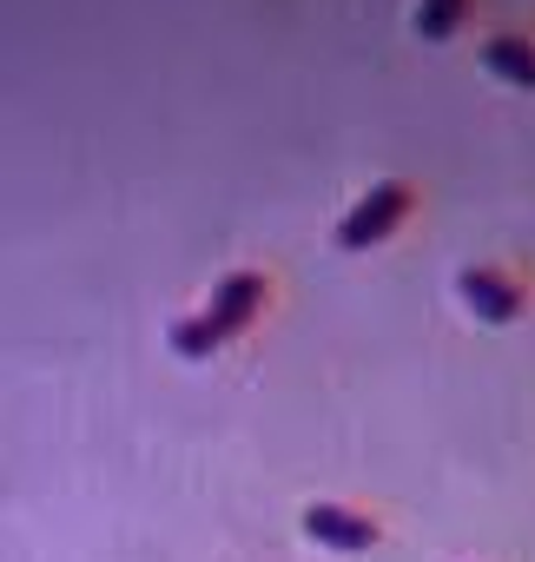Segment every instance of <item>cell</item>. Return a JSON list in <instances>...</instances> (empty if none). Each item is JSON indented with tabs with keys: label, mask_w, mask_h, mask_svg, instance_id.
<instances>
[{
	"label": "cell",
	"mask_w": 535,
	"mask_h": 562,
	"mask_svg": "<svg viewBox=\"0 0 535 562\" xmlns=\"http://www.w3.org/2000/svg\"><path fill=\"white\" fill-rule=\"evenodd\" d=\"M410 205H417V186H403V179H377V186L357 192V205L338 218V245H344V251H371V245H384V238L410 218Z\"/></svg>",
	"instance_id": "cell-1"
},
{
	"label": "cell",
	"mask_w": 535,
	"mask_h": 562,
	"mask_svg": "<svg viewBox=\"0 0 535 562\" xmlns=\"http://www.w3.org/2000/svg\"><path fill=\"white\" fill-rule=\"evenodd\" d=\"M456 299L482 318V325H515L522 318V285L502 265H463L456 271Z\"/></svg>",
	"instance_id": "cell-2"
},
{
	"label": "cell",
	"mask_w": 535,
	"mask_h": 562,
	"mask_svg": "<svg viewBox=\"0 0 535 562\" xmlns=\"http://www.w3.org/2000/svg\"><path fill=\"white\" fill-rule=\"evenodd\" d=\"M305 536H311L318 549H331V555H364L384 529H377V516H364V509H351V503H311V509H305Z\"/></svg>",
	"instance_id": "cell-3"
},
{
	"label": "cell",
	"mask_w": 535,
	"mask_h": 562,
	"mask_svg": "<svg viewBox=\"0 0 535 562\" xmlns=\"http://www.w3.org/2000/svg\"><path fill=\"white\" fill-rule=\"evenodd\" d=\"M258 305H264V271H225L218 285H212V299H205V318H212V325H218V338L231 345V338H244V331H251Z\"/></svg>",
	"instance_id": "cell-4"
},
{
	"label": "cell",
	"mask_w": 535,
	"mask_h": 562,
	"mask_svg": "<svg viewBox=\"0 0 535 562\" xmlns=\"http://www.w3.org/2000/svg\"><path fill=\"white\" fill-rule=\"evenodd\" d=\"M482 74L502 80V87L535 93V41H528V34H489V41H482Z\"/></svg>",
	"instance_id": "cell-5"
},
{
	"label": "cell",
	"mask_w": 535,
	"mask_h": 562,
	"mask_svg": "<svg viewBox=\"0 0 535 562\" xmlns=\"http://www.w3.org/2000/svg\"><path fill=\"white\" fill-rule=\"evenodd\" d=\"M469 8H476V0H417V8H410V27H417L423 41H449V34H463Z\"/></svg>",
	"instance_id": "cell-6"
},
{
	"label": "cell",
	"mask_w": 535,
	"mask_h": 562,
	"mask_svg": "<svg viewBox=\"0 0 535 562\" xmlns=\"http://www.w3.org/2000/svg\"><path fill=\"white\" fill-rule=\"evenodd\" d=\"M166 345H172L179 358H218V345H225V338H218V325H212V318L198 312V318H172Z\"/></svg>",
	"instance_id": "cell-7"
}]
</instances>
